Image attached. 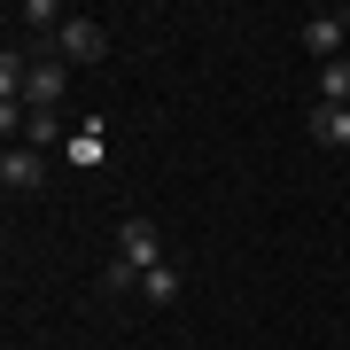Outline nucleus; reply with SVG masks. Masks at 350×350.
I'll list each match as a JSON object with an SVG mask.
<instances>
[{
  "label": "nucleus",
  "instance_id": "nucleus-1",
  "mask_svg": "<svg viewBox=\"0 0 350 350\" xmlns=\"http://www.w3.org/2000/svg\"><path fill=\"white\" fill-rule=\"evenodd\" d=\"M117 265H125L133 280L163 265V234H156V218H125V226H117Z\"/></svg>",
  "mask_w": 350,
  "mask_h": 350
},
{
  "label": "nucleus",
  "instance_id": "nucleus-2",
  "mask_svg": "<svg viewBox=\"0 0 350 350\" xmlns=\"http://www.w3.org/2000/svg\"><path fill=\"white\" fill-rule=\"evenodd\" d=\"M47 55H63V63H101V55H109V31H101L94 16H70V24L55 31Z\"/></svg>",
  "mask_w": 350,
  "mask_h": 350
},
{
  "label": "nucleus",
  "instance_id": "nucleus-3",
  "mask_svg": "<svg viewBox=\"0 0 350 350\" xmlns=\"http://www.w3.org/2000/svg\"><path fill=\"white\" fill-rule=\"evenodd\" d=\"M0 187H8V195H39V187H47V156L16 140V148L0 156Z\"/></svg>",
  "mask_w": 350,
  "mask_h": 350
},
{
  "label": "nucleus",
  "instance_id": "nucleus-4",
  "mask_svg": "<svg viewBox=\"0 0 350 350\" xmlns=\"http://www.w3.org/2000/svg\"><path fill=\"white\" fill-rule=\"evenodd\" d=\"M342 31H350V8H319V16H304V47H312L319 63H342Z\"/></svg>",
  "mask_w": 350,
  "mask_h": 350
},
{
  "label": "nucleus",
  "instance_id": "nucleus-5",
  "mask_svg": "<svg viewBox=\"0 0 350 350\" xmlns=\"http://www.w3.org/2000/svg\"><path fill=\"white\" fill-rule=\"evenodd\" d=\"M16 140H24V148H55V156H63L70 125H63V109H24V133H16ZM16 140H8V148H16Z\"/></svg>",
  "mask_w": 350,
  "mask_h": 350
},
{
  "label": "nucleus",
  "instance_id": "nucleus-6",
  "mask_svg": "<svg viewBox=\"0 0 350 350\" xmlns=\"http://www.w3.org/2000/svg\"><path fill=\"white\" fill-rule=\"evenodd\" d=\"M312 140L319 148H350V109L342 101H312Z\"/></svg>",
  "mask_w": 350,
  "mask_h": 350
},
{
  "label": "nucleus",
  "instance_id": "nucleus-7",
  "mask_svg": "<svg viewBox=\"0 0 350 350\" xmlns=\"http://www.w3.org/2000/svg\"><path fill=\"white\" fill-rule=\"evenodd\" d=\"M101 156H109V140H101V125H78V133L63 140V163H70V172H94Z\"/></svg>",
  "mask_w": 350,
  "mask_h": 350
},
{
  "label": "nucleus",
  "instance_id": "nucleus-8",
  "mask_svg": "<svg viewBox=\"0 0 350 350\" xmlns=\"http://www.w3.org/2000/svg\"><path fill=\"white\" fill-rule=\"evenodd\" d=\"M140 296H148V304H156V312H172V304H179V265H172V257H163V265H156V273H140Z\"/></svg>",
  "mask_w": 350,
  "mask_h": 350
},
{
  "label": "nucleus",
  "instance_id": "nucleus-9",
  "mask_svg": "<svg viewBox=\"0 0 350 350\" xmlns=\"http://www.w3.org/2000/svg\"><path fill=\"white\" fill-rule=\"evenodd\" d=\"M319 101H342L350 109V55L342 63H319Z\"/></svg>",
  "mask_w": 350,
  "mask_h": 350
}]
</instances>
